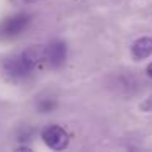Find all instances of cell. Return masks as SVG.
Instances as JSON below:
<instances>
[{
	"label": "cell",
	"mask_w": 152,
	"mask_h": 152,
	"mask_svg": "<svg viewBox=\"0 0 152 152\" xmlns=\"http://www.w3.org/2000/svg\"><path fill=\"white\" fill-rule=\"evenodd\" d=\"M46 61V48L43 46H31L18 56H13L5 61L4 69L13 79H25L30 75L38 66Z\"/></svg>",
	"instance_id": "1"
},
{
	"label": "cell",
	"mask_w": 152,
	"mask_h": 152,
	"mask_svg": "<svg viewBox=\"0 0 152 152\" xmlns=\"http://www.w3.org/2000/svg\"><path fill=\"white\" fill-rule=\"evenodd\" d=\"M31 17L26 13H17L5 18L0 23V39H12L23 33L30 25Z\"/></svg>",
	"instance_id": "2"
},
{
	"label": "cell",
	"mask_w": 152,
	"mask_h": 152,
	"mask_svg": "<svg viewBox=\"0 0 152 152\" xmlns=\"http://www.w3.org/2000/svg\"><path fill=\"white\" fill-rule=\"evenodd\" d=\"M41 137L46 142L48 147L54 149V151H62V149H66L69 145V136H67V132L57 124H51L48 128H44Z\"/></svg>",
	"instance_id": "3"
},
{
	"label": "cell",
	"mask_w": 152,
	"mask_h": 152,
	"mask_svg": "<svg viewBox=\"0 0 152 152\" xmlns=\"http://www.w3.org/2000/svg\"><path fill=\"white\" fill-rule=\"evenodd\" d=\"M67 57V46L64 41H53L49 43V46L46 48V61L53 67H61L66 62Z\"/></svg>",
	"instance_id": "4"
},
{
	"label": "cell",
	"mask_w": 152,
	"mask_h": 152,
	"mask_svg": "<svg viewBox=\"0 0 152 152\" xmlns=\"http://www.w3.org/2000/svg\"><path fill=\"white\" fill-rule=\"evenodd\" d=\"M131 51H132V57H134L136 61L149 57L152 54V38L144 36V38L136 39L134 44H132V48H131Z\"/></svg>",
	"instance_id": "5"
},
{
	"label": "cell",
	"mask_w": 152,
	"mask_h": 152,
	"mask_svg": "<svg viewBox=\"0 0 152 152\" xmlns=\"http://www.w3.org/2000/svg\"><path fill=\"white\" fill-rule=\"evenodd\" d=\"M54 106H56V102L54 100H39V103H38V110H39L41 113H49L51 110H54Z\"/></svg>",
	"instance_id": "6"
},
{
	"label": "cell",
	"mask_w": 152,
	"mask_h": 152,
	"mask_svg": "<svg viewBox=\"0 0 152 152\" xmlns=\"http://www.w3.org/2000/svg\"><path fill=\"white\" fill-rule=\"evenodd\" d=\"M17 4H34V2H39V0H15Z\"/></svg>",
	"instance_id": "7"
},
{
	"label": "cell",
	"mask_w": 152,
	"mask_h": 152,
	"mask_svg": "<svg viewBox=\"0 0 152 152\" xmlns=\"http://www.w3.org/2000/svg\"><path fill=\"white\" fill-rule=\"evenodd\" d=\"M147 74H149V77L152 79V62L149 64V67H147Z\"/></svg>",
	"instance_id": "8"
}]
</instances>
